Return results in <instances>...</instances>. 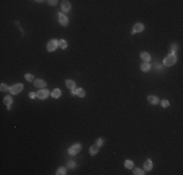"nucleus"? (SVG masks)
Here are the masks:
<instances>
[{"instance_id":"nucleus-13","label":"nucleus","mask_w":183,"mask_h":175,"mask_svg":"<svg viewBox=\"0 0 183 175\" xmlns=\"http://www.w3.org/2000/svg\"><path fill=\"white\" fill-rule=\"evenodd\" d=\"M143 167L146 171H150L152 168H153V162H152L151 159H147L143 163Z\"/></svg>"},{"instance_id":"nucleus-18","label":"nucleus","mask_w":183,"mask_h":175,"mask_svg":"<svg viewBox=\"0 0 183 175\" xmlns=\"http://www.w3.org/2000/svg\"><path fill=\"white\" fill-rule=\"evenodd\" d=\"M134 161H132V160H130V159H127L126 161H125V166L126 168L128 169H133L134 168Z\"/></svg>"},{"instance_id":"nucleus-27","label":"nucleus","mask_w":183,"mask_h":175,"mask_svg":"<svg viewBox=\"0 0 183 175\" xmlns=\"http://www.w3.org/2000/svg\"><path fill=\"white\" fill-rule=\"evenodd\" d=\"M170 49H171V54L175 55V52L177 51V45H176V44H173V45L170 47Z\"/></svg>"},{"instance_id":"nucleus-7","label":"nucleus","mask_w":183,"mask_h":175,"mask_svg":"<svg viewBox=\"0 0 183 175\" xmlns=\"http://www.w3.org/2000/svg\"><path fill=\"white\" fill-rule=\"evenodd\" d=\"M144 30V24H141V23H137L134 25V30L132 31V34H135V32H141Z\"/></svg>"},{"instance_id":"nucleus-23","label":"nucleus","mask_w":183,"mask_h":175,"mask_svg":"<svg viewBox=\"0 0 183 175\" xmlns=\"http://www.w3.org/2000/svg\"><path fill=\"white\" fill-rule=\"evenodd\" d=\"M0 91H1V92L10 91V87H8L6 84H1V85H0Z\"/></svg>"},{"instance_id":"nucleus-28","label":"nucleus","mask_w":183,"mask_h":175,"mask_svg":"<svg viewBox=\"0 0 183 175\" xmlns=\"http://www.w3.org/2000/svg\"><path fill=\"white\" fill-rule=\"evenodd\" d=\"M96 145H98L99 147H100V146H102V145H103V139H102V138H98V139H96Z\"/></svg>"},{"instance_id":"nucleus-3","label":"nucleus","mask_w":183,"mask_h":175,"mask_svg":"<svg viewBox=\"0 0 183 175\" xmlns=\"http://www.w3.org/2000/svg\"><path fill=\"white\" fill-rule=\"evenodd\" d=\"M24 90V85L23 84H15L12 87H10V93L11 95H18Z\"/></svg>"},{"instance_id":"nucleus-29","label":"nucleus","mask_w":183,"mask_h":175,"mask_svg":"<svg viewBox=\"0 0 183 175\" xmlns=\"http://www.w3.org/2000/svg\"><path fill=\"white\" fill-rule=\"evenodd\" d=\"M48 3L50 4V5H53V6H55V5H56V4H57V1H56V0H53V1H52V0H49Z\"/></svg>"},{"instance_id":"nucleus-12","label":"nucleus","mask_w":183,"mask_h":175,"mask_svg":"<svg viewBox=\"0 0 183 175\" xmlns=\"http://www.w3.org/2000/svg\"><path fill=\"white\" fill-rule=\"evenodd\" d=\"M65 85H66V87L68 88L69 90H75L76 89V83L73 80H70V79L65 80Z\"/></svg>"},{"instance_id":"nucleus-4","label":"nucleus","mask_w":183,"mask_h":175,"mask_svg":"<svg viewBox=\"0 0 183 175\" xmlns=\"http://www.w3.org/2000/svg\"><path fill=\"white\" fill-rule=\"evenodd\" d=\"M57 46H58V40L52 39L49 41L48 45H47V50H48V52H54L56 50Z\"/></svg>"},{"instance_id":"nucleus-26","label":"nucleus","mask_w":183,"mask_h":175,"mask_svg":"<svg viewBox=\"0 0 183 175\" xmlns=\"http://www.w3.org/2000/svg\"><path fill=\"white\" fill-rule=\"evenodd\" d=\"M161 104H162V107H164V108H167V107H168V106H169V102H168L167 100H166V99L162 100Z\"/></svg>"},{"instance_id":"nucleus-9","label":"nucleus","mask_w":183,"mask_h":175,"mask_svg":"<svg viewBox=\"0 0 183 175\" xmlns=\"http://www.w3.org/2000/svg\"><path fill=\"white\" fill-rule=\"evenodd\" d=\"M71 9V5L69 3V1H66V0H64L62 2V10L64 12H69Z\"/></svg>"},{"instance_id":"nucleus-20","label":"nucleus","mask_w":183,"mask_h":175,"mask_svg":"<svg viewBox=\"0 0 183 175\" xmlns=\"http://www.w3.org/2000/svg\"><path fill=\"white\" fill-rule=\"evenodd\" d=\"M58 46L62 49H66L67 48V42L64 39H60L58 40Z\"/></svg>"},{"instance_id":"nucleus-17","label":"nucleus","mask_w":183,"mask_h":175,"mask_svg":"<svg viewBox=\"0 0 183 175\" xmlns=\"http://www.w3.org/2000/svg\"><path fill=\"white\" fill-rule=\"evenodd\" d=\"M150 68H151V65L148 63V62H144V63H142L141 64V67H140V69H141L143 72L149 71Z\"/></svg>"},{"instance_id":"nucleus-5","label":"nucleus","mask_w":183,"mask_h":175,"mask_svg":"<svg viewBox=\"0 0 183 175\" xmlns=\"http://www.w3.org/2000/svg\"><path fill=\"white\" fill-rule=\"evenodd\" d=\"M58 22H59V24L62 25H64V26H67L68 24H69L68 18L66 16H64V14H62V13H58Z\"/></svg>"},{"instance_id":"nucleus-21","label":"nucleus","mask_w":183,"mask_h":175,"mask_svg":"<svg viewBox=\"0 0 183 175\" xmlns=\"http://www.w3.org/2000/svg\"><path fill=\"white\" fill-rule=\"evenodd\" d=\"M56 175H65L66 174V169L64 167H59L57 170H56Z\"/></svg>"},{"instance_id":"nucleus-14","label":"nucleus","mask_w":183,"mask_h":175,"mask_svg":"<svg viewBox=\"0 0 183 175\" xmlns=\"http://www.w3.org/2000/svg\"><path fill=\"white\" fill-rule=\"evenodd\" d=\"M140 58H141L142 60H144L145 62H148V61L151 59V56H150V55H149L148 53L142 52V53L140 54Z\"/></svg>"},{"instance_id":"nucleus-6","label":"nucleus","mask_w":183,"mask_h":175,"mask_svg":"<svg viewBox=\"0 0 183 175\" xmlns=\"http://www.w3.org/2000/svg\"><path fill=\"white\" fill-rule=\"evenodd\" d=\"M50 95V92H49V90H40L39 92L37 93V97L39 98V99H46L48 96Z\"/></svg>"},{"instance_id":"nucleus-8","label":"nucleus","mask_w":183,"mask_h":175,"mask_svg":"<svg viewBox=\"0 0 183 175\" xmlns=\"http://www.w3.org/2000/svg\"><path fill=\"white\" fill-rule=\"evenodd\" d=\"M33 84H34V86L36 88H39V89H42V88H45L47 86V83L44 81V80L42 79H36L34 80V82H33Z\"/></svg>"},{"instance_id":"nucleus-30","label":"nucleus","mask_w":183,"mask_h":175,"mask_svg":"<svg viewBox=\"0 0 183 175\" xmlns=\"http://www.w3.org/2000/svg\"><path fill=\"white\" fill-rule=\"evenodd\" d=\"M28 96H29V97H30V98H32V99H33V98H35V97L37 96V94H35V93H30Z\"/></svg>"},{"instance_id":"nucleus-19","label":"nucleus","mask_w":183,"mask_h":175,"mask_svg":"<svg viewBox=\"0 0 183 175\" xmlns=\"http://www.w3.org/2000/svg\"><path fill=\"white\" fill-rule=\"evenodd\" d=\"M76 95L79 96V97H85V96H86V92H85L83 89H77V90H76Z\"/></svg>"},{"instance_id":"nucleus-15","label":"nucleus","mask_w":183,"mask_h":175,"mask_svg":"<svg viewBox=\"0 0 183 175\" xmlns=\"http://www.w3.org/2000/svg\"><path fill=\"white\" fill-rule=\"evenodd\" d=\"M4 104L7 105V106H11V104L13 103V97L11 96H7L4 97Z\"/></svg>"},{"instance_id":"nucleus-24","label":"nucleus","mask_w":183,"mask_h":175,"mask_svg":"<svg viewBox=\"0 0 183 175\" xmlns=\"http://www.w3.org/2000/svg\"><path fill=\"white\" fill-rule=\"evenodd\" d=\"M24 78H25L26 81H28V82H32L34 80V76L32 74H25L24 75Z\"/></svg>"},{"instance_id":"nucleus-11","label":"nucleus","mask_w":183,"mask_h":175,"mask_svg":"<svg viewBox=\"0 0 183 175\" xmlns=\"http://www.w3.org/2000/svg\"><path fill=\"white\" fill-rule=\"evenodd\" d=\"M98 151H99V146L95 144V145H92L90 147V151L89 152H90V155L91 156H95V155H96L98 153Z\"/></svg>"},{"instance_id":"nucleus-22","label":"nucleus","mask_w":183,"mask_h":175,"mask_svg":"<svg viewBox=\"0 0 183 175\" xmlns=\"http://www.w3.org/2000/svg\"><path fill=\"white\" fill-rule=\"evenodd\" d=\"M133 172H134V174L135 175H144L145 174V172H144L142 169H140V168H135Z\"/></svg>"},{"instance_id":"nucleus-1","label":"nucleus","mask_w":183,"mask_h":175,"mask_svg":"<svg viewBox=\"0 0 183 175\" xmlns=\"http://www.w3.org/2000/svg\"><path fill=\"white\" fill-rule=\"evenodd\" d=\"M176 60H177V56L173 55V54H169L165 57L163 64L166 65V66H172L176 62Z\"/></svg>"},{"instance_id":"nucleus-10","label":"nucleus","mask_w":183,"mask_h":175,"mask_svg":"<svg viewBox=\"0 0 183 175\" xmlns=\"http://www.w3.org/2000/svg\"><path fill=\"white\" fill-rule=\"evenodd\" d=\"M147 100H148V102L150 104H152V105H157V104L160 102L158 96H149L147 97Z\"/></svg>"},{"instance_id":"nucleus-25","label":"nucleus","mask_w":183,"mask_h":175,"mask_svg":"<svg viewBox=\"0 0 183 175\" xmlns=\"http://www.w3.org/2000/svg\"><path fill=\"white\" fill-rule=\"evenodd\" d=\"M67 167H68V168H70V169H74V168H75V167H76V163H75V162H74V161H68V162H67Z\"/></svg>"},{"instance_id":"nucleus-2","label":"nucleus","mask_w":183,"mask_h":175,"mask_svg":"<svg viewBox=\"0 0 183 175\" xmlns=\"http://www.w3.org/2000/svg\"><path fill=\"white\" fill-rule=\"evenodd\" d=\"M81 150H82V145L79 143H75L68 148V154L70 156H76L78 153H80Z\"/></svg>"},{"instance_id":"nucleus-16","label":"nucleus","mask_w":183,"mask_h":175,"mask_svg":"<svg viewBox=\"0 0 183 175\" xmlns=\"http://www.w3.org/2000/svg\"><path fill=\"white\" fill-rule=\"evenodd\" d=\"M60 96H62V91L59 89H55L52 92V96L54 98H58V97H60Z\"/></svg>"}]
</instances>
